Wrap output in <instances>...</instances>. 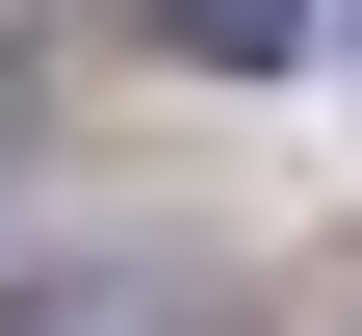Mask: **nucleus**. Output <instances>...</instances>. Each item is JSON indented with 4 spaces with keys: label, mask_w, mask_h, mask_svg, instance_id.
Returning <instances> with one entry per match:
<instances>
[{
    "label": "nucleus",
    "mask_w": 362,
    "mask_h": 336,
    "mask_svg": "<svg viewBox=\"0 0 362 336\" xmlns=\"http://www.w3.org/2000/svg\"><path fill=\"white\" fill-rule=\"evenodd\" d=\"M156 26H181V52H233V78H259V52H310V0H156Z\"/></svg>",
    "instance_id": "nucleus-1"
}]
</instances>
